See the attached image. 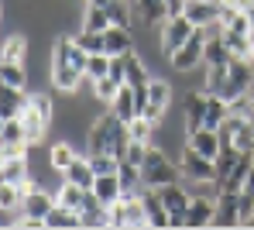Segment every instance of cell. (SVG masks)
I'll list each match as a JSON object with an SVG mask.
<instances>
[{"mask_svg":"<svg viewBox=\"0 0 254 230\" xmlns=\"http://www.w3.org/2000/svg\"><path fill=\"white\" fill-rule=\"evenodd\" d=\"M127 141V124L107 107L93 124H89V131H86V155H100V151H110V155H124Z\"/></svg>","mask_w":254,"mask_h":230,"instance_id":"cell-1","label":"cell"},{"mask_svg":"<svg viewBox=\"0 0 254 230\" xmlns=\"http://www.w3.org/2000/svg\"><path fill=\"white\" fill-rule=\"evenodd\" d=\"M141 179L151 189H162V185H169V182H179L182 169H179V162L172 158L165 148L148 144V155H144V165H141Z\"/></svg>","mask_w":254,"mask_h":230,"instance_id":"cell-2","label":"cell"},{"mask_svg":"<svg viewBox=\"0 0 254 230\" xmlns=\"http://www.w3.org/2000/svg\"><path fill=\"white\" fill-rule=\"evenodd\" d=\"M203 52H206V28H196V31H192V38L169 55L172 72H175V76H182V72L199 69V65H203Z\"/></svg>","mask_w":254,"mask_h":230,"instance_id":"cell-3","label":"cell"},{"mask_svg":"<svg viewBox=\"0 0 254 230\" xmlns=\"http://www.w3.org/2000/svg\"><path fill=\"white\" fill-rule=\"evenodd\" d=\"M192 31H196V24H192L186 14H172V17H165V21L158 24V48H162V55L169 58L175 48H182L189 38H192Z\"/></svg>","mask_w":254,"mask_h":230,"instance_id":"cell-4","label":"cell"},{"mask_svg":"<svg viewBox=\"0 0 254 230\" xmlns=\"http://www.w3.org/2000/svg\"><path fill=\"white\" fill-rule=\"evenodd\" d=\"M179 169H182V179H216L213 162H210V158H203L199 151H192L189 144H186L182 155H179Z\"/></svg>","mask_w":254,"mask_h":230,"instance_id":"cell-5","label":"cell"},{"mask_svg":"<svg viewBox=\"0 0 254 230\" xmlns=\"http://www.w3.org/2000/svg\"><path fill=\"white\" fill-rule=\"evenodd\" d=\"M213 227H244L241 224V206H237V192H220L216 196V213H213Z\"/></svg>","mask_w":254,"mask_h":230,"instance_id":"cell-6","label":"cell"},{"mask_svg":"<svg viewBox=\"0 0 254 230\" xmlns=\"http://www.w3.org/2000/svg\"><path fill=\"white\" fill-rule=\"evenodd\" d=\"M220 3L223 0H186V17L196 24V28H210L220 21Z\"/></svg>","mask_w":254,"mask_h":230,"instance_id":"cell-7","label":"cell"},{"mask_svg":"<svg viewBox=\"0 0 254 230\" xmlns=\"http://www.w3.org/2000/svg\"><path fill=\"white\" fill-rule=\"evenodd\" d=\"M213 213H216V199L192 196V203H189V210H186V227H189V230L213 227Z\"/></svg>","mask_w":254,"mask_h":230,"instance_id":"cell-8","label":"cell"},{"mask_svg":"<svg viewBox=\"0 0 254 230\" xmlns=\"http://www.w3.org/2000/svg\"><path fill=\"white\" fill-rule=\"evenodd\" d=\"M76 155H79V151H76L72 138H55L52 144H48V169L62 175V172L76 162Z\"/></svg>","mask_w":254,"mask_h":230,"instance_id":"cell-9","label":"cell"},{"mask_svg":"<svg viewBox=\"0 0 254 230\" xmlns=\"http://www.w3.org/2000/svg\"><path fill=\"white\" fill-rule=\"evenodd\" d=\"M186 144H189L192 151H199L203 158H210V162L220 155V148H223V144H220V134H216L213 127H196V131H189V134H186Z\"/></svg>","mask_w":254,"mask_h":230,"instance_id":"cell-10","label":"cell"},{"mask_svg":"<svg viewBox=\"0 0 254 230\" xmlns=\"http://www.w3.org/2000/svg\"><path fill=\"white\" fill-rule=\"evenodd\" d=\"M103 42H107V55H124V52H134V28L110 24V28L103 31Z\"/></svg>","mask_w":254,"mask_h":230,"instance_id":"cell-11","label":"cell"},{"mask_svg":"<svg viewBox=\"0 0 254 230\" xmlns=\"http://www.w3.org/2000/svg\"><path fill=\"white\" fill-rule=\"evenodd\" d=\"M28 107V90H17V86H7L0 83V117H21V110Z\"/></svg>","mask_w":254,"mask_h":230,"instance_id":"cell-12","label":"cell"},{"mask_svg":"<svg viewBox=\"0 0 254 230\" xmlns=\"http://www.w3.org/2000/svg\"><path fill=\"white\" fill-rule=\"evenodd\" d=\"M28 48H31V38L14 28V31L0 42V58H7V62H28Z\"/></svg>","mask_w":254,"mask_h":230,"instance_id":"cell-13","label":"cell"},{"mask_svg":"<svg viewBox=\"0 0 254 230\" xmlns=\"http://www.w3.org/2000/svg\"><path fill=\"white\" fill-rule=\"evenodd\" d=\"M134 14L144 28H158L169 17V7H165V0H134Z\"/></svg>","mask_w":254,"mask_h":230,"instance_id":"cell-14","label":"cell"},{"mask_svg":"<svg viewBox=\"0 0 254 230\" xmlns=\"http://www.w3.org/2000/svg\"><path fill=\"white\" fill-rule=\"evenodd\" d=\"M62 179H69V182L83 185V189H93V182H96V172H93V162H89V155H76V162L62 172Z\"/></svg>","mask_w":254,"mask_h":230,"instance_id":"cell-15","label":"cell"},{"mask_svg":"<svg viewBox=\"0 0 254 230\" xmlns=\"http://www.w3.org/2000/svg\"><path fill=\"white\" fill-rule=\"evenodd\" d=\"M45 227H48V230H72V227H83V224H79V210L55 203V206L48 210V217H45Z\"/></svg>","mask_w":254,"mask_h":230,"instance_id":"cell-16","label":"cell"},{"mask_svg":"<svg viewBox=\"0 0 254 230\" xmlns=\"http://www.w3.org/2000/svg\"><path fill=\"white\" fill-rule=\"evenodd\" d=\"M55 203L72 206V210H83L86 203H89V189L69 182V179H62V182H59V189H55Z\"/></svg>","mask_w":254,"mask_h":230,"instance_id":"cell-17","label":"cell"},{"mask_svg":"<svg viewBox=\"0 0 254 230\" xmlns=\"http://www.w3.org/2000/svg\"><path fill=\"white\" fill-rule=\"evenodd\" d=\"M110 110H114V114H117L124 124L137 117V103H134V86H130V83H121V90H117V96H114Z\"/></svg>","mask_w":254,"mask_h":230,"instance_id":"cell-18","label":"cell"},{"mask_svg":"<svg viewBox=\"0 0 254 230\" xmlns=\"http://www.w3.org/2000/svg\"><path fill=\"white\" fill-rule=\"evenodd\" d=\"M124 72H127V83H130V86H148V83H151V72H148L144 58L137 55V48L124 55Z\"/></svg>","mask_w":254,"mask_h":230,"instance_id":"cell-19","label":"cell"},{"mask_svg":"<svg viewBox=\"0 0 254 230\" xmlns=\"http://www.w3.org/2000/svg\"><path fill=\"white\" fill-rule=\"evenodd\" d=\"M93 192H96V199H100L103 206H114V203L124 196V189H121V179H117V175H96Z\"/></svg>","mask_w":254,"mask_h":230,"instance_id":"cell-20","label":"cell"},{"mask_svg":"<svg viewBox=\"0 0 254 230\" xmlns=\"http://www.w3.org/2000/svg\"><path fill=\"white\" fill-rule=\"evenodd\" d=\"M0 83L28 90V62H7V58H0Z\"/></svg>","mask_w":254,"mask_h":230,"instance_id":"cell-21","label":"cell"},{"mask_svg":"<svg viewBox=\"0 0 254 230\" xmlns=\"http://www.w3.org/2000/svg\"><path fill=\"white\" fill-rule=\"evenodd\" d=\"M79 28H89V31H107L110 28V14L103 3H86L83 0V24Z\"/></svg>","mask_w":254,"mask_h":230,"instance_id":"cell-22","label":"cell"},{"mask_svg":"<svg viewBox=\"0 0 254 230\" xmlns=\"http://www.w3.org/2000/svg\"><path fill=\"white\" fill-rule=\"evenodd\" d=\"M234 55H230V48L223 45V38L220 35H213L206 38V52H203V65H227Z\"/></svg>","mask_w":254,"mask_h":230,"instance_id":"cell-23","label":"cell"},{"mask_svg":"<svg viewBox=\"0 0 254 230\" xmlns=\"http://www.w3.org/2000/svg\"><path fill=\"white\" fill-rule=\"evenodd\" d=\"M79 224L89 230H100V227H110V206H103V203H93V206H86L83 213H79Z\"/></svg>","mask_w":254,"mask_h":230,"instance_id":"cell-24","label":"cell"},{"mask_svg":"<svg viewBox=\"0 0 254 230\" xmlns=\"http://www.w3.org/2000/svg\"><path fill=\"white\" fill-rule=\"evenodd\" d=\"M24 185H14V182H0V210H14L21 213V203H24Z\"/></svg>","mask_w":254,"mask_h":230,"instance_id":"cell-25","label":"cell"},{"mask_svg":"<svg viewBox=\"0 0 254 230\" xmlns=\"http://www.w3.org/2000/svg\"><path fill=\"white\" fill-rule=\"evenodd\" d=\"M223 45L230 48L234 58H248L251 55V35H241V31H220Z\"/></svg>","mask_w":254,"mask_h":230,"instance_id":"cell-26","label":"cell"},{"mask_svg":"<svg viewBox=\"0 0 254 230\" xmlns=\"http://www.w3.org/2000/svg\"><path fill=\"white\" fill-rule=\"evenodd\" d=\"M103 76H110V55H107V52H93V55L86 58V79L96 83V79H103Z\"/></svg>","mask_w":254,"mask_h":230,"instance_id":"cell-27","label":"cell"},{"mask_svg":"<svg viewBox=\"0 0 254 230\" xmlns=\"http://www.w3.org/2000/svg\"><path fill=\"white\" fill-rule=\"evenodd\" d=\"M107 7V14H110V24H124V28H134V10L127 7V0H107L103 3Z\"/></svg>","mask_w":254,"mask_h":230,"instance_id":"cell-28","label":"cell"},{"mask_svg":"<svg viewBox=\"0 0 254 230\" xmlns=\"http://www.w3.org/2000/svg\"><path fill=\"white\" fill-rule=\"evenodd\" d=\"M89 162H93V172L96 175H117L121 172V155L100 151V155H89Z\"/></svg>","mask_w":254,"mask_h":230,"instance_id":"cell-29","label":"cell"},{"mask_svg":"<svg viewBox=\"0 0 254 230\" xmlns=\"http://www.w3.org/2000/svg\"><path fill=\"white\" fill-rule=\"evenodd\" d=\"M117 90H121V83H117L114 76H103V79H96V83H93V100H96V103H103V107H110V103H114V96H117Z\"/></svg>","mask_w":254,"mask_h":230,"instance_id":"cell-30","label":"cell"},{"mask_svg":"<svg viewBox=\"0 0 254 230\" xmlns=\"http://www.w3.org/2000/svg\"><path fill=\"white\" fill-rule=\"evenodd\" d=\"M127 134H130V141L151 144V141H155V124H151L148 117H134V120H127Z\"/></svg>","mask_w":254,"mask_h":230,"instance_id":"cell-31","label":"cell"},{"mask_svg":"<svg viewBox=\"0 0 254 230\" xmlns=\"http://www.w3.org/2000/svg\"><path fill=\"white\" fill-rule=\"evenodd\" d=\"M76 42L93 55V52H107V42H103V31H89V28H79L76 31Z\"/></svg>","mask_w":254,"mask_h":230,"instance_id":"cell-32","label":"cell"},{"mask_svg":"<svg viewBox=\"0 0 254 230\" xmlns=\"http://www.w3.org/2000/svg\"><path fill=\"white\" fill-rule=\"evenodd\" d=\"M28 103H31V107H35L42 117L55 120V103H52V96H48L45 90H31V93H28Z\"/></svg>","mask_w":254,"mask_h":230,"instance_id":"cell-33","label":"cell"},{"mask_svg":"<svg viewBox=\"0 0 254 230\" xmlns=\"http://www.w3.org/2000/svg\"><path fill=\"white\" fill-rule=\"evenodd\" d=\"M144 155H148V144L144 141H127L121 162H130V165H144Z\"/></svg>","mask_w":254,"mask_h":230,"instance_id":"cell-34","label":"cell"},{"mask_svg":"<svg viewBox=\"0 0 254 230\" xmlns=\"http://www.w3.org/2000/svg\"><path fill=\"white\" fill-rule=\"evenodd\" d=\"M165 7H169V17L172 14H182L186 10V0H165Z\"/></svg>","mask_w":254,"mask_h":230,"instance_id":"cell-35","label":"cell"},{"mask_svg":"<svg viewBox=\"0 0 254 230\" xmlns=\"http://www.w3.org/2000/svg\"><path fill=\"white\" fill-rule=\"evenodd\" d=\"M244 192H254V169L248 172V179H244Z\"/></svg>","mask_w":254,"mask_h":230,"instance_id":"cell-36","label":"cell"},{"mask_svg":"<svg viewBox=\"0 0 254 230\" xmlns=\"http://www.w3.org/2000/svg\"><path fill=\"white\" fill-rule=\"evenodd\" d=\"M248 58H251V62H254V31H251V55H248Z\"/></svg>","mask_w":254,"mask_h":230,"instance_id":"cell-37","label":"cell"},{"mask_svg":"<svg viewBox=\"0 0 254 230\" xmlns=\"http://www.w3.org/2000/svg\"><path fill=\"white\" fill-rule=\"evenodd\" d=\"M248 96H251V103H254V86H251V90H248Z\"/></svg>","mask_w":254,"mask_h":230,"instance_id":"cell-38","label":"cell"},{"mask_svg":"<svg viewBox=\"0 0 254 230\" xmlns=\"http://www.w3.org/2000/svg\"><path fill=\"white\" fill-rule=\"evenodd\" d=\"M86 3H107V0H86Z\"/></svg>","mask_w":254,"mask_h":230,"instance_id":"cell-39","label":"cell"},{"mask_svg":"<svg viewBox=\"0 0 254 230\" xmlns=\"http://www.w3.org/2000/svg\"><path fill=\"white\" fill-rule=\"evenodd\" d=\"M251 162H254V144H251Z\"/></svg>","mask_w":254,"mask_h":230,"instance_id":"cell-40","label":"cell"},{"mask_svg":"<svg viewBox=\"0 0 254 230\" xmlns=\"http://www.w3.org/2000/svg\"><path fill=\"white\" fill-rule=\"evenodd\" d=\"M0 21H3V7H0Z\"/></svg>","mask_w":254,"mask_h":230,"instance_id":"cell-41","label":"cell"},{"mask_svg":"<svg viewBox=\"0 0 254 230\" xmlns=\"http://www.w3.org/2000/svg\"><path fill=\"white\" fill-rule=\"evenodd\" d=\"M0 127H3V117H0Z\"/></svg>","mask_w":254,"mask_h":230,"instance_id":"cell-42","label":"cell"}]
</instances>
